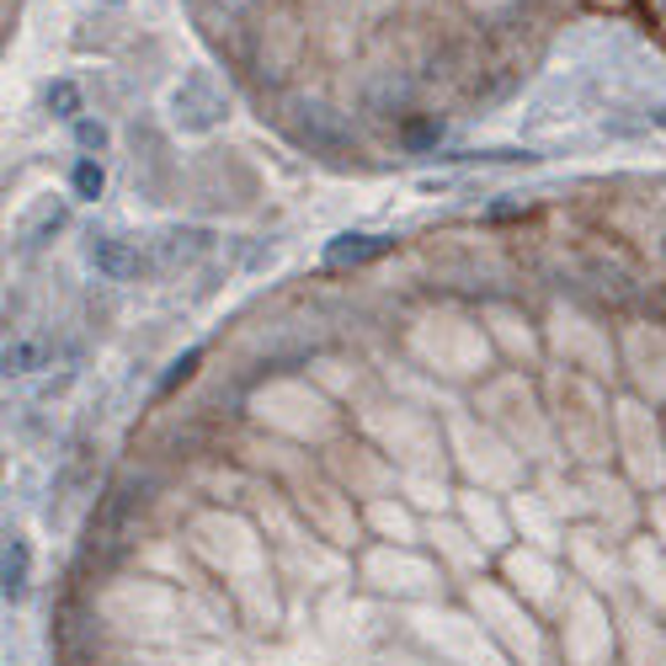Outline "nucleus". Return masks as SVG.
<instances>
[{
	"label": "nucleus",
	"mask_w": 666,
	"mask_h": 666,
	"mask_svg": "<svg viewBox=\"0 0 666 666\" xmlns=\"http://www.w3.org/2000/svg\"><path fill=\"white\" fill-rule=\"evenodd\" d=\"M86 262H92L107 283H128V277L150 273V256L134 241H123V235H86Z\"/></svg>",
	"instance_id": "nucleus-1"
},
{
	"label": "nucleus",
	"mask_w": 666,
	"mask_h": 666,
	"mask_svg": "<svg viewBox=\"0 0 666 666\" xmlns=\"http://www.w3.org/2000/svg\"><path fill=\"white\" fill-rule=\"evenodd\" d=\"M171 107H177V123H182V128H192V134H209L213 123L224 118V96L213 92L203 75H192L182 92L171 96Z\"/></svg>",
	"instance_id": "nucleus-2"
},
{
	"label": "nucleus",
	"mask_w": 666,
	"mask_h": 666,
	"mask_svg": "<svg viewBox=\"0 0 666 666\" xmlns=\"http://www.w3.org/2000/svg\"><path fill=\"white\" fill-rule=\"evenodd\" d=\"M390 251H394V235H363V230L352 235V230H347V235H336V241L326 245V262H331V267H363V262L390 256Z\"/></svg>",
	"instance_id": "nucleus-3"
},
{
	"label": "nucleus",
	"mask_w": 666,
	"mask_h": 666,
	"mask_svg": "<svg viewBox=\"0 0 666 666\" xmlns=\"http://www.w3.org/2000/svg\"><path fill=\"white\" fill-rule=\"evenodd\" d=\"M28 575H32V549H28V539H6V554H0V581H6V598L17 603L22 592H28Z\"/></svg>",
	"instance_id": "nucleus-4"
},
{
	"label": "nucleus",
	"mask_w": 666,
	"mask_h": 666,
	"mask_svg": "<svg viewBox=\"0 0 666 666\" xmlns=\"http://www.w3.org/2000/svg\"><path fill=\"white\" fill-rule=\"evenodd\" d=\"M102 187H107V171L96 166L92 155H81V160H75V171H70V192H75L81 203H96V198H102Z\"/></svg>",
	"instance_id": "nucleus-5"
},
{
	"label": "nucleus",
	"mask_w": 666,
	"mask_h": 666,
	"mask_svg": "<svg viewBox=\"0 0 666 666\" xmlns=\"http://www.w3.org/2000/svg\"><path fill=\"white\" fill-rule=\"evenodd\" d=\"M49 363V341H11L6 347V373H32Z\"/></svg>",
	"instance_id": "nucleus-6"
},
{
	"label": "nucleus",
	"mask_w": 666,
	"mask_h": 666,
	"mask_svg": "<svg viewBox=\"0 0 666 666\" xmlns=\"http://www.w3.org/2000/svg\"><path fill=\"white\" fill-rule=\"evenodd\" d=\"M49 113L54 118H81V86L75 81H54L49 86Z\"/></svg>",
	"instance_id": "nucleus-7"
},
{
	"label": "nucleus",
	"mask_w": 666,
	"mask_h": 666,
	"mask_svg": "<svg viewBox=\"0 0 666 666\" xmlns=\"http://www.w3.org/2000/svg\"><path fill=\"white\" fill-rule=\"evenodd\" d=\"M198 363H203V347H187L182 358L171 363V373L160 379V394H171V390H177V384H182V379H192V368H198Z\"/></svg>",
	"instance_id": "nucleus-8"
},
{
	"label": "nucleus",
	"mask_w": 666,
	"mask_h": 666,
	"mask_svg": "<svg viewBox=\"0 0 666 666\" xmlns=\"http://www.w3.org/2000/svg\"><path fill=\"white\" fill-rule=\"evenodd\" d=\"M75 145H81V150H107V128L92 118H81L75 123Z\"/></svg>",
	"instance_id": "nucleus-9"
},
{
	"label": "nucleus",
	"mask_w": 666,
	"mask_h": 666,
	"mask_svg": "<svg viewBox=\"0 0 666 666\" xmlns=\"http://www.w3.org/2000/svg\"><path fill=\"white\" fill-rule=\"evenodd\" d=\"M405 145H411V150H422V145H437V128H432V123H411V128H405Z\"/></svg>",
	"instance_id": "nucleus-10"
},
{
	"label": "nucleus",
	"mask_w": 666,
	"mask_h": 666,
	"mask_svg": "<svg viewBox=\"0 0 666 666\" xmlns=\"http://www.w3.org/2000/svg\"><path fill=\"white\" fill-rule=\"evenodd\" d=\"M645 123H656V128H666V107H651V113H645Z\"/></svg>",
	"instance_id": "nucleus-11"
}]
</instances>
